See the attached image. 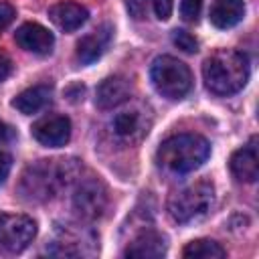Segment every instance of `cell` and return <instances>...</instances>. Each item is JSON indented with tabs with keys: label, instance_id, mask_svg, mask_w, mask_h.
<instances>
[{
	"label": "cell",
	"instance_id": "1",
	"mask_svg": "<svg viewBox=\"0 0 259 259\" xmlns=\"http://www.w3.org/2000/svg\"><path fill=\"white\" fill-rule=\"evenodd\" d=\"M202 79L210 93L219 97L235 95L249 79V59L241 51L221 49L204 61Z\"/></svg>",
	"mask_w": 259,
	"mask_h": 259
},
{
	"label": "cell",
	"instance_id": "2",
	"mask_svg": "<svg viewBox=\"0 0 259 259\" xmlns=\"http://www.w3.org/2000/svg\"><path fill=\"white\" fill-rule=\"evenodd\" d=\"M210 156V144L198 134H176L158 148V166L168 174H188L200 168Z\"/></svg>",
	"mask_w": 259,
	"mask_h": 259
},
{
	"label": "cell",
	"instance_id": "3",
	"mask_svg": "<svg viewBox=\"0 0 259 259\" xmlns=\"http://www.w3.org/2000/svg\"><path fill=\"white\" fill-rule=\"evenodd\" d=\"M73 164L67 160H38L22 176V192L30 200H47L69 184Z\"/></svg>",
	"mask_w": 259,
	"mask_h": 259
},
{
	"label": "cell",
	"instance_id": "4",
	"mask_svg": "<svg viewBox=\"0 0 259 259\" xmlns=\"http://www.w3.org/2000/svg\"><path fill=\"white\" fill-rule=\"evenodd\" d=\"M214 204V186L208 180H196L168 198V214L178 225L200 221Z\"/></svg>",
	"mask_w": 259,
	"mask_h": 259
},
{
	"label": "cell",
	"instance_id": "5",
	"mask_svg": "<svg viewBox=\"0 0 259 259\" xmlns=\"http://www.w3.org/2000/svg\"><path fill=\"white\" fill-rule=\"evenodd\" d=\"M150 79L156 91L166 99H182L192 87V73L176 57H156L150 67Z\"/></svg>",
	"mask_w": 259,
	"mask_h": 259
},
{
	"label": "cell",
	"instance_id": "6",
	"mask_svg": "<svg viewBox=\"0 0 259 259\" xmlns=\"http://www.w3.org/2000/svg\"><path fill=\"white\" fill-rule=\"evenodd\" d=\"M36 235V223L26 214L0 212V253L24 251Z\"/></svg>",
	"mask_w": 259,
	"mask_h": 259
},
{
	"label": "cell",
	"instance_id": "7",
	"mask_svg": "<svg viewBox=\"0 0 259 259\" xmlns=\"http://www.w3.org/2000/svg\"><path fill=\"white\" fill-rule=\"evenodd\" d=\"M150 113L140 107V105H130L125 109H119L111 121H109V132L111 136L125 144V146H132V144H138L146 138V134L150 132Z\"/></svg>",
	"mask_w": 259,
	"mask_h": 259
},
{
	"label": "cell",
	"instance_id": "8",
	"mask_svg": "<svg viewBox=\"0 0 259 259\" xmlns=\"http://www.w3.org/2000/svg\"><path fill=\"white\" fill-rule=\"evenodd\" d=\"M73 208L81 219H87V221L101 217L107 208V190L103 182L97 178L79 180L73 192Z\"/></svg>",
	"mask_w": 259,
	"mask_h": 259
},
{
	"label": "cell",
	"instance_id": "9",
	"mask_svg": "<svg viewBox=\"0 0 259 259\" xmlns=\"http://www.w3.org/2000/svg\"><path fill=\"white\" fill-rule=\"evenodd\" d=\"M32 138L47 148H61L71 140V121L67 115H45L30 127Z\"/></svg>",
	"mask_w": 259,
	"mask_h": 259
},
{
	"label": "cell",
	"instance_id": "10",
	"mask_svg": "<svg viewBox=\"0 0 259 259\" xmlns=\"http://www.w3.org/2000/svg\"><path fill=\"white\" fill-rule=\"evenodd\" d=\"M87 235L81 229H73V225L61 227L55 233V239L49 243V253L51 255H61V257H79V255H93L95 253V243L93 239L87 241Z\"/></svg>",
	"mask_w": 259,
	"mask_h": 259
},
{
	"label": "cell",
	"instance_id": "11",
	"mask_svg": "<svg viewBox=\"0 0 259 259\" xmlns=\"http://www.w3.org/2000/svg\"><path fill=\"white\" fill-rule=\"evenodd\" d=\"M166 249H168V243L162 233H158L156 229H144L127 243L123 255L138 257V259H156L166 255Z\"/></svg>",
	"mask_w": 259,
	"mask_h": 259
},
{
	"label": "cell",
	"instance_id": "12",
	"mask_svg": "<svg viewBox=\"0 0 259 259\" xmlns=\"http://www.w3.org/2000/svg\"><path fill=\"white\" fill-rule=\"evenodd\" d=\"M14 38L20 49L34 55H49L55 45L53 32L38 22H24L22 26H18Z\"/></svg>",
	"mask_w": 259,
	"mask_h": 259
},
{
	"label": "cell",
	"instance_id": "13",
	"mask_svg": "<svg viewBox=\"0 0 259 259\" xmlns=\"http://www.w3.org/2000/svg\"><path fill=\"white\" fill-rule=\"evenodd\" d=\"M113 36V28L109 24H103L95 30H91L89 34H85L79 42H77V59L83 65H91L97 59L103 57V53L107 51L109 42Z\"/></svg>",
	"mask_w": 259,
	"mask_h": 259
},
{
	"label": "cell",
	"instance_id": "14",
	"mask_svg": "<svg viewBox=\"0 0 259 259\" xmlns=\"http://www.w3.org/2000/svg\"><path fill=\"white\" fill-rule=\"evenodd\" d=\"M130 95H132V83L121 75H113L103 79L101 85L97 87L95 103L99 109H113L125 103Z\"/></svg>",
	"mask_w": 259,
	"mask_h": 259
},
{
	"label": "cell",
	"instance_id": "15",
	"mask_svg": "<svg viewBox=\"0 0 259 259\" xmlns=\"http://www.w3.org/2000/svg\"><path fill=\"white\" fill-rule=\"evenodd\" d=\"M233 176L239 182H255L259 176V156H257V140L251 138L249 144L239 148L229 162Z\"/></svg>",
	"mask_w": 259,
	"mask_h": 259
},
{
	"label": "cell",
	"instance_id": "16",
	"mask_svg": "<svg viewBox=\"0 0 259 259\" xmlns=\"http://www.w3.org/2000/svg\"><path fill=\"white\" fill-rule=\"evenodd\" d=\"M49 18L57 28L65 32H73L87 22L89 10L77 2H59L49 8Z\"/></svg>",
	"mask_w": 259,
	"mask_h": 259
},
{
	"label": "cell",
	"instance_id": "17",
	"mask_svg": "<svg viewBox=\"0 0 259 259\" xmlns=\"http://www.w3.org/2000/svg\"><path fill=\"white\" fill-rule=\"evenodd\" d=\"M245 16V0H212L208 18L217 28H233Z\"/></svg>",
	"mask_w": 259,
	"mask_h": 259
},
{
	"label": "cell",
	"instance_id": "18",
	"mask_svg": "<svg viewBox=\"0 0 259 259\" xmlns=\"http://www.w3.org/2000/svg\"><path fill=\"white\" fill-rule=\"evenodd\" d=\"M53 97V87L51 85H32L24 91H20L12 99V107L18 109L24 115H32L40 109H45L51 103Z\"/></svg>",
	"mask_w": 259,
	"mask_h": 259
},
{
	"label": "cell",
	"instance_id": "19",
	"mask_svg": "<svg viewBox=\"0 0 259 259\" xmlns=\"http://www.w3.org/2000/svg\"><path fill=\"white\" fill-rule=\"evenodd\" d=\"M184 257L188 259H223L227 255V251L217 243V241H210V239H196V241H190L184 251H182Z\"/></svg>",
	"mask_w": 259,
	"mask_h": 259
},
{
	"label": "cell",
	"instance_id": "20",
	"mask_svg": "<svg viewBox=\"0 0 259 259\" xmlns=\"http://www.w3.org/2000/svg\"><path fill=\"white\" fill-rule=\"evenodd\" d=\"M172 42L178 49H182L184 53H196L198 51V40L188 30H182V28L172 30Z\"/></svg>",
	"mask_w": 259,
	"mask_h": 259
},
{
	"label": "cell",
	"instance_id": "21",
	"mask_svg": "<svg viewBox=\"0 0 259 259\" xmlns=\"http://www.w3.org/2000/svg\"><path fill=\"white\" fill-rule=\"evenodd\" d=\"M202 12V0H180V16L186 22H196Z\"/></svg>",
	"mask_w": 259,
	"mask_h": 259
},
{
	"label": "cell",
	"instance_id": "22",
	"mask_svg": "<svg viewBox=\"0 0 259 259\" xmlns=\"http://www.w3.org/2000/svg\"><path fill=\"white\" fill-rule=\"evenodd\" d=\"M150 6H152V0H125V8L134 20H144L148 16Z\"/></svg>",
	"mask_w": 259,
	"mask_h": 259
},
{
	"label": "cell",
	"instance_id": "23",
	"mask_svg": "<svg viewBox=\"0 0 259 259\" xmlns=\"http://www.w3.org/2000/svg\"><path fill=\"white\" fill-rule=\"evenodd\" d=\"M152 8L160 20H168L174 10V0H152Z\"/></svg>",
	"mask_w": 259,
	"mask_h": 259
},
{
	"label": "cell",
	"instance_id": "24",
	"mask_svg": "<svg viewBox=\"0 0 259 259\" xmlns=\"http://www.w3.org/2000/svg\"><path fill=\"white\" fill-rule=\"evenodd\" d=\"M14 16H16L14 8L8 2H0V32L14 20Z\"/></svg>",
	"mask_w": 259,
	"mask_h": 259
},
{
	"label": "cell",
	"instance_id": "25",
	"mask_svg": "<svg viewBox=\"0 0 259 259\" xmlns=\"http://www.w3.org/2000/svg\"><path fill=\"white\" fill-rule=\"evenodd\" d=\"M10 168H12V158L6 152H0V184L8 178Z\"/></svg>",
	"mask_w": 259,
	"mask_h": 259
},
{
	"label": "cell",
	"instance_id": "26",
	"mask_svg": "<svg viewBox=\"0 0 259 259\" xmlns=\"http://www.w3.org/2000/svg\"><path fill=\"white\" fill-rule=\"evenodd\" d=\"M10 73H12V61L4 53H0V83L6 81L10 77Z\"/></svg>",
	"mask_w": 259,
	"mask_h": 259
},
{
	"label": "cell",
	"instance_id": "27",
	"mask_svg": "<svg viewBox=\"0 0 259 259\" xmlns=\"http://www.w3.org/2000/svg\"><path fill=\"white\" fill-rule=\"evenodd\" d=\"M12 138H14V130H12L6 121H2V119H0V144L10 142Z\"/></svg>",
	"mask_w": 259,
	"mask_h": 259
}]
</instances>
